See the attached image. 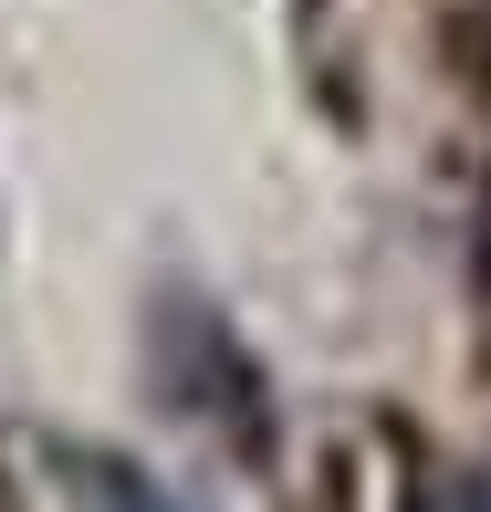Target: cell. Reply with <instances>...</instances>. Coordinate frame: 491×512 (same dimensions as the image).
I'll return each mask as SVG.
<instances>
[{"mask_svg": "<svg viewBox=\"0 0 491 512\" xmlns=\"http://www.w3.org/2000/svg\"><path fill=\"white\" fill-rule=\"evenodd\" d=\"M157 377H168V398L189 418H220L251 460H272V387H262V366L241 356V335H230L209 304H168L157 314Z\"/></svg>", "mask_w": 491, "mask_h": 512, "instance_id": "6da1fadb", "label": "cell"}, {"mask_svg": "<svg viewBox=\"0 0 491 512\" xmlns=\"http://www.w3.org/2000/svg\"><path fill=\"white\" fill-rule=\"evenodd\" d=\"M42 460H53V481H63V502H74V512H199V502H178L147 460L105 450V439H53Z\"/></svg>", "mask_w": 491, "mask_h": 512, "instance_id": "7a4b0ae2", "label": "cell"}]
</instances>
